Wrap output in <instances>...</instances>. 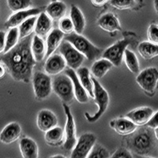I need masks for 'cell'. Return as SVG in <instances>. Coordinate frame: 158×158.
Wrapping results in <instances>:
<instances>
[{"label":"cell","instance_id":"obj_1","mask_svg":"<svg viewBox=\"0 0 158 158\" xmlns=\"http://www.w3.org/2000/svg\"><path fill=\"white\" fill-rule=\"evenodd\" d=\"M31 42L29 36L21 39L16 46L0 58L1 63L15 81L29 83L32 78L36 61L32 56Z\"/></svg>","mask_w":158,"mask_h":158},{"label":"cell","instance_id":"obj_2","mask_svg":"<svg viewBox=\"0 0 158 158\" xmlns=\"http://www.w3.org/2000/svg\"><path fill=\"white\" fill-rule=\"evenodd\" d=\"M152 128L143 127L135 131L128 138V146L131 151L139 155H147L156 147L154 132Z\"/></svg>","mask_w":158,"mask_h":158},{"label":"cell","instance_id":"obj_3","mask_svg":"<svg viewBox=\"0 0 158 158\" xmlns=\"http://www.w3.org/2000/svg\"><path fill=\"white\" fill-rule=\"evenodd\" d=\"M65 40L71 44L80 53L83 55L89 61H94L102 56L103 50L96 47L86 38L77 34L75 32H72L69 35H66Z\"/></svg>","mask_w":158,"mask_h":158},{"label":"cell","instance_id":"obj_4","mask_svg":"<svg viewBox=\"0 0 158 158\" xmlns=\"http://www.w3.org/2000/svg\"><path fill=\"white\" fill-rule=\"evenodd\" d=\"M92 81L94 82V102L97 105L98 110L94 115H89V113L85 112V117L89 123H95L103 115L106 111L109 104V95L108 92L101 85L95 77H92Z\"/></svg>","mask_w":158,"mask_h":158},{"label":"cell","instance_id":"obj_5","mask_svg":"<svg viewBox=\"0 0 158 158\" xmlns=\"http://www.w3.org/2000/svg\"><path fill=\"white\" fill-rule=\"evenodd\" d=\"M52 91L67 104H70L74 97V91L71 79L67 74H58L52 80Z\"/></svg>","mask_w":158,"mask_h":158},{"label":"cell","instance_id":"obj_6","mask_svg":"<svg viewBox=\"0 0 158 158\" xmlns=\"http://www.w3.org/2000/svg\"><path fill=\"white\" fill-rule=\"evenodd\" d=\"M32 87L36 99L42 101L50 97L52 92V80L50 75L40 71L32 74Z\"/></svg>","mask_w":158,"mask_h":158},{"label":"cell","instance_id":"obj_7","mask_svg":"<svg viewBox=\"0 0 158 158\" xmlns=\"http://www.w3.org/2000/svg\"><path fill=\"white\" fill-rule=\"evenodd\" d=\"M59 52L64 58L67 66L74 70H77L81 67L85 59V57L80 53L71 44L65 40L59 45Z\"/></svg>","mask_w":158,"mask_h":158},{"label":"cell","instance_id":"obj_8","mask_svg":"<svg viewBox=\"0 0 158 158\" xmlns=\"http://www.w3.org/2000/svg\"><path fill=\"white\" fill-rule=\"evenodd\" d=\"M131 43V39L130 38H124L118 40L104 51L101 56L109 60L115 67H119L123 59L125 50Z\"/></svg>","mask_w":158,"mask_h":158},{"label":"cell","instance_id":"obj_9","mask_svg":"<svg viewBox=\"0 0 158 158\" xmlns=\"http://www.w3.org/2000/svg\"><path fill=\"white\" fill-rule=\"evenodd\" d=\"M97 142V137L94 134L85 133L77 139L74 147L72 149L71 158H85L88 156L91 149Z\"/></svg>","mask_w":158,"mask_h":158},{"label":"cell","instance_id":"obj_10","mask_svg":"<svg viewBox=\"0 0 158 158\" xmlns=\"http://www.w3.org/2000/svg\"><path fill=\"white\" fill-rule=\"evenodd\" d=\"M63 107L64 109L65 115L67 117L66 121V126H65V140L63 142V148L66 150L70 151L74 147L76 142H77V138H76V127L75 123H74V116L72 115L71 111L69 108L68 104L63 103Z\"/></svg>","mask_w":158,"mask_h":158},{"label":"cell","instance_id":"obj_11","mask_svg":"<svg viewBox=\"0 0 158 158\" xmlns=\"http://www.w3.org/2000/svg\"><path fill=\"white\" fill-rule=\"evenodd\" d=\"M136 81L146 93L153 94L158 81V70L156 67L144 69L137 76Z\"/></svg>","mask_w":158,"mask_h":158},{"label":"cell","instance_id":"obj_12","mask_svg":"<svg viewBox=\"0 0 158 158\" xmlns=\"http://www.w3.org/2000/svg\"><path fill=\"white\" fill-rule=\"evenodd\" d=\"M44 68L47 74L50 76H56L61 74V72L67 68V63L61 55L53 53L48 58Z\"/></svg>","mask_w":158,"mask_h":158},{"label":"cell","instance_id":"obj_13","mask_svg":"<svg viewBox=\"0 0 158 158\" xmlns=\"http://www.w3.org/2000/svg\"><path fill=\"white\" fill-rule=\"evenodd\" d=\"M65 74L70 77L71 79L72 83H73V87H74V97L77 101V102L81 104H85L89 101V94L82 86L81 81L79 80L77 74H76L75 70L74 69L66 68L65 69Z\"/></svg>","mask_w":158,"mask_h":158},{"label":"cell","instance_id":"obj_14","mask_svg":"<svg viewBox=\"0 0 158 158\" xmlns=\"http://www.w3.org/2000/svg\"><path fill=\"white\" fill-rule=\"evenodd\" d=\"M40 13H41V11H40V9H39V8H31V9H27L25 10L15 12L6 22V27L8 28V29L18 27L27 18L32 16H37Z\"/></svg>","mask_w":158,"mask_h":158},{"label":"cell","instance_id":"obj_15","mask_svg":"<svg viewBox=\"0 0 158 158\" xmlns=\"http://www.w3.org/2000/svg\"><path fill=\"white\" fill-rule=\"evenodd\" d=\"M36 124L40 131L46 132L48 130L57 126L58 118L52 111L43 109L38 112L36 117Z\"/></svg>","mask_w":158,"mask_h":158},{"label":"cell","instance_id":"obj_16","mask_svg":"<svg viewBox=\"0 0 158 158\" xmlns=\"http://www.w3.org/2000/svg\"><path fill=\"white\" fill-rule=\"evenodd\" d=\"M153 110L149 107H142L129 111L126 115V117L131 119L137 126L146 125L150 118L152 117Z\"/></svg>","mask_w":158,"mask_h":158},{"label":"cell","instance_id":"obj_17","mask_svg":"<svg viewBox=\"0 0 158 158\" xmlns=\"http://www.w3.org/2000/svg\"><path fill=\"white\" fill-rule=\"evenodd\" d=\"M110 127L118 135H123V136L132 135L138 127L136 124L134 123L131 119L127 118V117L113 119L110 122Z\"/></svg>","mask_w":158,"mask_h":158},{"label":"cell","instance_id":"obj_18","mask_svg":"<svg viewBox=\"0 0 158 158\" xmlns=\"http://www.w3.org/2000/svg\"><path fill=\"white\" fill-rule=\"evenodd\" d=\"M22 134V127L18 123H10L0 133V141L4 144H10L17 141Z\"/></svg>","mask_w":158,"mask_h":158},{"label":"cell","instance_id":"obj_19","mask_svg":"<svg viewBox=\"0 0 158 158\" xmlns=\"http://www.w3.org/2000/svg\"><path fill=\"white\" fill-rule=\"evenodd\" d=\"M52 29V20L44 12H41L36 18L35 30L36 35L41 38L47 37Z\"/></svg>","mask_w":158,"mask_h":158},{"label":"cell","instance_id":"obj_20","mask_svg":"<svg viewBox=\"0 0 158 158\" xmlns=\"http://www.w3.org/2000/svg\"><path fill=\"white\" fill-rule=\"evenodd\" d=\"M64 36L65 35L59 29H52V31L47 36L45 57L48 58L54 53L55 51L61 44L63 40L64 39Z\"/></svg>","mask_w":158,"mask_h":158},{"label":"cell","instance_id":"obj_21","mask_svg":"<svg viewBox=\"0 0 158 158\" xmlns=\"http://www.w3.org/2000/svg\"><path fill=\"white\" fill-rule=\"evenodd\" d=\"M99 27L108 32H114L121 30L120 23L118 18L111 13H107L103 15L97 22Z\"/></svg>","mask_w":158,"mask_h":158},{"label":"cell","instance_id":"obj_22","mask_svg":"<svg viewBox=\"0 0 158 158\" xmlns=\"http://www.w3.org/2000/svg\"><path fill=\"white\" fill-rule=\"evenodd\" d=\"M19 148L24 158H37L38 146L33 139L30 138H22L19 142Z\"/></svg>","mask_w":158,"mask_h":158},{"label":"cell","instance_id":"obj_23","mask_svg":"<svg viewBox=\"0 0 158 158\" xmlns=\"http://www.w3.org/2000/svg\"><path fill=\"white\" fill-rule=\"evenodd\" d=\"M67 7L66 4L61 1H54L51 2L45 10V13L53 21H59L64 18Z\"/></svg>","mask_w":158,"mask_h":158},{"label":"cell","instance_id":"obj_24","mask_svg":"<svg viewBox=\"0 0 158 158\" xmlns=\"http://www.w3.org/2000/svg\"><path fill=\"white\" fill-rule=\"evenodd\" d=\"M45 142L51 146H60L65 140L64 131L60 127L56 126L45 132Z\"/></svg>","mask_w":158,"mask_h":158},{"label":"cell","instance_id":"obj_25","mask_svg":"<svg viewBox=\"0 0 158 158\" xmlns=\"http://www.w3.org/2000/svg\"><path fill=\"white\" fill-rule=\"evenodd\" d=\"M70 18L74 27V32L81 34L85 29V19L81 10L74 5H71L70 11Z\"/></svg>","mask_w":158,"mask_h":158},{"label":"cell","instance_id":"obj_26","mask_svg":"<svg viewBox=\"0 0 158 158\" xmlns=\"http://www.w3.org/2000/svg\"><path fill=\"white\" fill-rule=\"evenodd\" d=\"M31 51L34 59L36 62H41L46 56V44L44 39L35 35L32 38Z\"/></svg>","mask_w":158,"mask_h":158},{"label":"cell","instance_id":"obj_27","mask_svg":"<svg viewBox=\"0 0 158 158\" xmlns=\"http://www.w3.org/2000/svg\"><path fill=\"white\" fill-rule=\"evenodd\" d=\"M77 77L81 81L82 86L86 90L89 96L94 97V82L92 81L90 71L87 67H79L76 71Z\"/></svg>","mask_w":158,"mask_h":158},{"label":"cell","instance_id":"obj_28","mask_svg":"<svg viewBox=\"0 0 158 158\" xmlns=\"http://www.w3.org/2000/svg\"><path fill=\"white\" fill-rule=\"evenodd\" d=\"M113 67V64L108 59L102 58L94 62L91 67V73L95 78H102Z\"/></svg>","mask_w":158,"mask_h":158},{"label":"cell","instance_id":"obj_29","mask_svg":"<svg viewBox=\"0 0 158 158\" xmlns=\"http://www.w3.org/2000/svg\"><path fill=\"white\" fill-rule=\"evenodd\" d=\"M138 51L143 59H153L158 56V44L150 41H143L138 44Z\"/></svg>","mask_w":158,"mask_h":158},{"label":"cell","instance_id":"obj_30","mask_svg":"<svg viewBox=\"0 0 158 158\" xmlns=\"http://www.w3.org/2000/svg\"><path fill=\"white\" fill-rule=\"evenodd\" d=\"M36 16H32L24 21L21 25L18 26L19 30L20 39H23L25 37L30 36L35 30V25L36 22Z\"/></svg>","mask_w":158,"mask_h":158},{"label":"cell","instance_id":"obj_31","mask_svg":"<svg viewBox=\"0 0 158 158\" xmlns=\"http://www.w3.org/2000/svg\"><path fill=\"white\" fill-rule=\"evenodd\" d=\"M123 58L127 67L131 73H133V74L139 73V70H140L139 62H138L136 55L132 51H130L127 48L124 52Z\"/></svg>","mask_w":158,"mask_h":158},{"label":"cell","instance_id":"obj_32","mask_svg":"<svg viewBox=\"0 0 158 158\" xmlns=\"http://www.w3.org/2000/svg\"><path fill=\"white\" fill-rule=\"evenodd\" d=\"M19 30L18 27L10 28L9 32L6 36L5 39V48H4V53L9 52L13 48L16 46L17 44L19 42Z\"/></svg>","mask_w":158,"mask_h":158},{"label":"cell","instance_id":"obj_33","mask_svg":"<svg viewBox=\"0 0 158 158\" xmlns=\"http://www.w3.org/2000/svg\"><path fill=\"white\" fill-rule=\"evenodd\" d=\"M7 5L12 12L25 10L32 5V0H7Z\"/></svg>","mask_w":158,"mask_h":158},{"label":"cell","instance_id":"obj_34","mask_svg":"<svg viewBox=\"0 0 158 158\" xmlns=\"http://www.w3.org/2000/svg\"><path fill=\"white\" fill-rule=\"evenodd\" d=\"M111 156L109 152L101 145L95 144L89 153L88 158H108Z\"/></svg>","mask_w":158,"mask_h":158},{"label":"cell","instance_id":"obj_35","mask_svg":"<svg viewBox=\"0 0 158 158\" xmlns=\"http://www.w3.org/2000/svg\"><path fill=\"white\" fill-rule=\"evenodd\" d=\"M59 29L64 35H69L74 32V27L70 18H63L59 20Z\"/></svg>","mask_w":158,"mask_h":158},{"label":"cell","instance_id":"obj_36","mask_svg":"<svg viewBox=\"0 0 158 158\" xmlns=\"http://www.w3.org/2000/svg\"><path fill=\"white\" fill-rule=\"evenodd\" d=\"M110 4L115 9L122 10L133 7L135 4V0H111Z\"/></svg>","mask_w":158,"mask_h":158},{"label":"cell","instance_id":"obj_37","mask_svg":"<svg viewBox=\"0 0 158 158\" xmlns=\"http://www.w3.org/2000/svg\"><path fill=\"white\" fill-rule=\"evenodd\" d=\"M147 36L149 41L158 44V25L152 24L149 25L147 31Z\"/></svg>","mask_w":158,"mask_h":158},{"label":"cell","instance_id":"obj_38","mask_svg":"<svg viewBox=\"0 0 158 158\" xmlns=\"http://www.w3.org/2000/svg\"><path fill=\"white\" fill-rule=\"evenodd\" d=\"M111 157L114 158H131L132 154L129 150L125 148H119L115 152L113 155H111Z\"/></svg>","mask_w":158,"mask_h":158},{"label":"cell","instance_id":"obj_39","mask_svg":"<svg viewBox=\"0 0 158 158\" xmlns=\"http://www.w3.org/2000/svg\"><path fill=\"white\" fill-rule=\"evenodd\" d=\"M146 126L152 128V129H154V128L157 127H158V111L153 114V115H152V117H151L150 119L149 120V122L146 123Z\"/></svg>","mask_w":158,"mask_h":158},{"label":"cell","instance_id":"obj_40","mask_svg":"<svg viewBox=\"0 0 158 158\" xmlns=\"http://www.w3.org/2000/svg\"><path fill=\"white\" fill-rule=\"evenodd\" d=\"M5 32H3V31H0V53L4 52V48H5Z\"/></svg>","mask_w":158,"mask_h":158},{"label":"cell","instance_id":"obj_41","mask_svg":"<svg viewBox=\"0 0 158 158\" xmlns=\"http://www.w3.org/2000/svg\"><path fill=\"white\" fill-rule=\"evenodd\" d=\"M108 0H91V2L97 7H101L107 3Z\"/></svg>","mask_w":158,"mask_h":158},{"label":"cell","instance_id":"obj_42","mask_svg":"<svg viewBox=\"0 0 158 158\" xmlns=\"http://www.w3.org/2000/svg\"><path fill=\"white\" fill-rule=\"evenodd\" d=\"M6 73V67H4L3 64H0V79L2 78L5 75Z\"/></svg>","mask_w":158,"mask_h":158},{"label":"cell","instance_id":"obj_43","mask_svg":"<svg viewBox=\"0 0 158 158\" xmlns=\"http://www.w3.org/2000/svg\"><path fill=\"white\" fill-rule=\"evenodd\" d=\"M153 6H154V9L156 13L158 15V0H154L153 1Z\"/></svg>","mask_w":158,"mask_h":158},{"label":"cell","instance_id":"obj_44","mask_svg":"<svg viewBox=\"0 0 158 158\" xmlns=\"http://www.w3.org/2000/svg\"><path fill=\"white\" fill-rule=\"evenodd\" d=\"M154 135H155V138L158 140V127H157L154 128Z\"/></svg>","mask_w":158,"mask_h":158},{"label":"cell","instance_id":"obj_45","mask_svg":"<svg viewBox=\"0 0 158 158\" xmlns=\"http://www.w3.org/2000/svg\"><path fill=\"white\" fill-rule=\"evenodd\" d=\"M52 157H64V156H63V155H54Z\"/></svg>","mask_w":158,"mask_h":158}]
</instances>
